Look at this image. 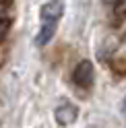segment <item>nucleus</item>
Returning a JSON list of instances; mask_svg holds the SVG:
<instances>
[{"label":"nucleus","mask_w":126,"mask_h":128,"mask_svg":"<svg viewBox=\"0 0 126 128\" xmlns=\"http://www.w3.org/2000/svg\"><path fill=\"white\" fill-rule=\"evenodd\" d=\"M93 78H95V70H93V64L89 60L78 62L74 70H72V83L78 87H91Z\"/></svg>","instance_id":"1"},{"label":"nucleus","mask_w":126,"mask_h":128,"mask_svg":"<svg viewBox=\"0 0 126 128\" xmlns=\"http://www.w3.org/2000/svg\"><path fill=\"white\" fill-rule=\"evenodd\" d=\"M62 12H64V0H48L39 10V19L42 23H58Z\"/></svg>","instance_id":"2"},{"label":"nucleus","mask_w":126,"mask_h":128,"mask_svg":"<svg viewBox=\"0 0 126 128\" xmlns=\"http://www.w3.org/2000/svg\"><path fill=\"white\" fill-rule=\"evenodd\" d=\"M76 116H78V110L72 103H62V106H58L56 112H54V118H56V122L60 126H70L76 120Z\"/></svg>","instance_id":"3"},{"label":"nucleus","mask_w":126,"mask_h":128,"mask_svg":"<svg viewBox=\"0 0 126 128\" xmlns=\"http://www.w3.org/2000/svg\"><path fill=\"white\" fill-rule=\"evenodd\" d=\"M10 25H12V21H10L8 17H0V44L4 42V37H6V35H8Z\"/></svg>","instance_id":"4"},{"label":"nucleus","mask_w":126,"mask_h":128,"mask_svg":"<svg viewBox=\"0 0 126 128\" xmlns=\"http://www.w3.org/2000/svg\"><path fill=\"white\" fill-rule=\"evenodd\" d=\"M114 8H116V21L118 23H120L122 19H126V0H120Z\"/></svg>","instance_id":"5"},{"label":"nucleus","mask_w":126,"mask_h":128,"mask_svg":"<svg viewBox=\"0 0 126 128\" xmlns=\"http://www.w3.org/2000/svg\"><path fill=\"white\" fill-rule=\"evenodd\" d=\"M118 2H120V0H104V4H106V6H110V8H112V6H116Z\"/></svg>","instance_id":"6"},{"label":"nucleus","mask_w":126,"mask_h":128,"mask_svg":"<svg viewBox=\"0 0 126 128\" xmlns=\"http://www.w3.org/2000/svg\"><path fill=\"white\" fill-rule=\"evenodd\" d=\"M120 108H122V114L126 116V95H124V99H122V106H120Z\"/></svg>","instance_id":"7"}]
</instances>
